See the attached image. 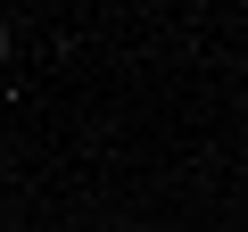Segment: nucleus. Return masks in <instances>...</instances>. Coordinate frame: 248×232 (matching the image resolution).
Segmentation results:
<instances>
[{
    "label": "nucleus",
    "instance_id": "obj_1",
    "mask_svg": "<svg viewBox=\"0 0 248 232\" xmlns=\"http://www.w3.org/2000/svg\"><path fill=\"white\" fill-rule=\"evenodd\" d=\"M0 50H9V25H0Z\"/></svg>",
    "mask_w": 248,
    "mask_h": 232
}]
</instances>
